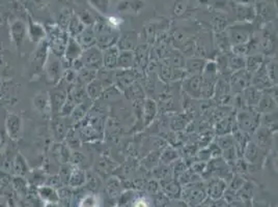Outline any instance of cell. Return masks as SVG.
I'll use <instances>...</instances> for the list:
<instances>
[{"label": "cell", "instance_id": "cell-37", "mask_svg": "<svg viewBox=\"0 0 278 207\" xmlns=\"http://www.w3.org/2000/svg\"><path fill=\"white\" fill-rule=\"evenodd\" d=\"M236 16L240 22L248 23L249 21L253 20L254 12L247 4H239L236 6Z\"/></svg>", "mask_w": 278, "mask_h": 207}, {"label": "cell", "instance_id": "cell-53", "mask_svg": "<svg viewBox=\"0 0 278 207\" xmlns=\"http://www.w3.org/2000/svg\"><path fill=\"white\" fill-rule=\"evenodd\" d=\"M0 190H2V188H0Z\"/></svg>", "mask_w": 278, "mask_h": 207}, {"label": "cell", "instance_id": "cell-20", "mask_svg": "<svg viewBox=\"0 0 278 207\" xmlns=\"http://www.w3.org/2000/svg\"><path fill=\"white\" fill-rule=\"evenodd\" d=\"M102 54H103V68L108 70H116L120 54V50L116 47V45L103 50Z\"/></svg>", "mask_w": 278, "mask_h": 207}, {"label": "cell", "instance_id": "cell-38", "mask_svg": "<svg viewBox=\"0 0 278 207\" xmlns=\"http://www.w3.org/2000/svg\"><path fill=\"white\" fill-rule=\"evenodd\" d=\"M245 66H246V57L235 55L232 53L228 54V70L231 74L245 68Z\"/></svg>", "mask_w": 278, "mask_h": 207}, {"label": "cell", "instance_id": "cell-4", "mask_svg": "<svg viewBox=\"0 0 278 207\" xmlns=\"http://www.w3.org/2000/svg\"><path fill=\"white\" fill-rule=\"evenodd\" d=\"M80 59L85 68L97 72L103 68V54L97 46L83 50Z\"/></svg>", "mask_w": 278, "mask_h": 207}, {"label": "cell", "instance_id": "cell-24", "mask_svg": "<svg viewBox=\"0 0 278 207\" xmlns=\"http://www.w3.org/2000/svg\"><path fill=\"white\" fill-rule=\"evenodd\" d=\"M262 92L257 90L254 86L250 85L241 92L242 98L248 108H255L260 100Z\"/></svg>", "mask_w": 278, "mask_h": 207}, {"label": "cell", "instance_id": "cell-22", "mask_svg": "<svg viewBox=\"0 0 278 207\" xmlns=\"http://www.w3.org/2000/svg\"><path fill=\"white\" fill-rule=\"evenodd\" d=\"M207 60L204 58L200 57H189L186 62L184 70L187 75L193 76V75H201L204 66H206Z\"/></svg>", "mask_w": 278, "mask_h": 207}, {"label": "cell", "instance_id": "cell-35", "mask_svg": "<svg viewBox=\"0 0 278 207\" xmlns=\"http://www.w3.org/2000/svg\"><path fill=\"white\" fill-rule=\"evenodd\" d=\"M38 196L47 203H55L58 200V196L55 190L49 186H41L37 188Z\"/></svg>", "mask_w": 278, "mask_h": 207}, {"label": "cell", "instance_id": "cell-5", "mask_svg": "<svg viewBox=\"0 0 278 207\" xmlns=\"http://www.w3.org/2000/svg\"><path fill=\"white\" fill-rule=\"evenodd\" d=\"M46 70V75L48 81L53 85H58V83L62 80L63 76V64H62V58L54 55L53 53H49L47 62L44 66Z\"/></svg>", "mask_w": 278, "mask_h": 207}, {"label": "cell", "instance_id": "cell-16", "mask_svg": "<svg viewBox=\"0 0 278 207\" xmlns=\"http://www.w3.org/2000/svg\"><path fill=\"white\" fill-rule=\"evenodd\" d=\"M138 46V38L136 32H127L119 36L116 47L120 51H135Z\"/></svg>", "mask_w": 278, "mask_h": 207}, {"label": "cell", "instance_id": "cell-30", "mask_svg": "<svg viewBox=\"0 0 278 207\" xmlns=\"http://www.w3.org/2000/svg\"><path fill=\"white\" fill-rule=\"evenodd\" d=\"M53 158L55 162H61V164L65 165L71 160V152H70V147L62 142H57L55 144V147L53 148Z\"/></svg>", "mask_w": 278, "mask_h": 207}, {"label": "cell", "instance_id": "cell-46", "mask_svg": "<svg viewBox=\"0 0 278 207\" xmlns=\"http://www.w3.org/2000/svg\"><path fill=\"white\" fill-rule=\"evenodd\" d=\"M219 148L222 150H228L230 147L235 146V141H233V137L230 135H225V136H219L217 139V143Z\"/></svg>", "mask_w": 278, "mask_h": 207}, {"label": "cell", "instance_id": "cell-12", "mask_svg": "<svg viewBox=\"0 0 278 207\" xmlns=\"http://www.w3.org/2000/svg\"><path fill=\"white\" fill-rule=\"evenodd\" d=\"M68 117L63 116H54L52 122V132L53 137L56 142H63L66 137L68 132L72 128L69 122H67Z\"/></svg>", "mask_w": 278, "mask_h": 207}, {"label": "cell", "instance_id": "cell-13", "mask_svg": "<svg viewBox=\"0 0 278 207\" xmlns=\"http://www.w3.org/2000/svg\"><path fill=\"white\" fill-rule=\"evenodd\" d=\"M144 8V0H120L116 4L118 12L127 14H138Z\"/></svg>", "mask_w": 278, "mask_h": 207}, {"label": "cell", "instance_id": "cell-36", "mask_svg": "<svg viewBox=\"0 0 278 207\" xmlns=\"http://www.w3.org/2000/svg\"><path fill=\"white\" fill-rule=\"evenodd\" d=\"M28 36L32 42L39 44L42 40H45L46 32H45V30H44V28L42 26H40L37 23L31 22L29 23V28H28Z\"/></svg>", "mask_w": 278, "mask_h": 207}, {"label": "cell", "instance_id": "cell-40", "mask_svg": "<svg viewBox=\"0 0 278 207\" xmlns=\"http://www.w3.org/2000/svg\"><path fill=\"white\" fill-rule=\"evenodd\" d=\"M34 105L38 111L41 113H48L50 111V100L49 96L40 94L34 98Z\"/></svg>", "mask_w": 278, "mask_h": 207}, {"label": "cell", "instance_id": "cell-17", "mask_svg": "<svg viewBox=\"0 0 278 207\" xmlns=\"http://www.w3.org/2000/svg\"><path fill=\"white\" fill-rule=\"evenodd\" d=\"M259 114H269L277 111V98L270 96L268 92H262L257 106L254 108Z\"/></svg>", "mask_w": 278, "mask_h": 207}, {"label": "cell", "instance_id": "cell-9", "mask_svg": "<svg viewBox=\"0 0 278 207\" xmlns=\"http://www.w3.org/2000/svg\"><path fill=\"white\" fill-rule=\"evenodd\" d=\"M50 111L54 116H58L68 98V92L63 87H55L49 92Z\"/></svg>", "mask_w": 278, "mask_h": 207}, {"label": "cell", "instance_id": "cell-43", "mask_svg": "<svg viewBox=\"0 0 278 207\" xmlns=\"http://www.w3.org/2000/svg\"><path fill=\"white\" fill-rule=\"evenodd\" d=\"M67 142H68V146L71 147V148H74L77 150L78 147L80 146V136H79V132H77V130L74 128H71L70 130L68 132L67 134Z\"/></svg>", "mask_w": 278, "mask_h": 207}, {"label": "cell", "instance_id": "cell-31", "mask_svg": "<svg viewBox=\"0 0 278 207\" xmlns=\"http://www.w3.org/2000/svg\"><path fill=\"white\" fill-rule=\"evenodd\" d=\"M135 68V53L134 51H120L118 66L120 70H132Z\"/></svg>", "mask_w": 278, "mask_h": 207}, {"label": "cell", "instance_id": "cell-39", "mask_svg": "<svg viewBox=\"0 0 278 207\" xmlns=\"http://www.w3.org/2000/svg\"><path fill=\"white\" fill-rule=\"evenodd\" d=\"M97 70H89V68H82L81 70L77 72V80L76 82L83 85L84 87L91 83L93 80H95L97 78Z\"/></svg>", "mask_w": 278, "mask_h": 207}, {"label": "cell", "instance_id": "cell-7", "mask_svg": "<svg viewBox=\"0 0 278 207\" xmlns=\"http://www.w3.org/2000/svg\"><path fill=\"white\" fill-rule=\"evenodd\" d=\"M49 53V42L46 40L39 42V46L37 47L32 59V70L34 74H38L44 68L47 62Z\"/></svg>", "mask_w": 278, "mask_h": 207}, {"label": "cell", "instance_id": "cell-21", "mask_svg": "<svg viewBox=\"0 0 278 207\" xmlns=\"http://www.w3.org/2000/svg\"><path fill=\"white\" fill-rule=\"evenodd\" d=\"M93 100L90 98H86L84 102L78 104V105L75 107V109L73 110L72 114L70 115V120H72L73 124H77L82 122L85 116L87 115L93 107Z\"/></svg>", "mask_w": 278, "mask_h": 207}, {"label": "cell", "instance_id": "cell-6", "mask_svg": "<svg viewBox=\"0 0 278 207\" xmlns=\"http://www.w3.org/2000/svg\"><path fill=\"white\" fill-rule=\"evenodd\" d=\"M251 85V76L248 72L243 68L238 72H232L229 77V87L231 94H239L245 88Z\"/></svg>", "mask_w": 278, "mask_h": 207}, {"label": "cell", "instance_id": "cell-2", "mask_svg": "<svg viewBox=\"0 0 278 207\" xmlns=\"http://www.w3.org/2000/svg\"><path fill=\"white\" fill-rule=\"evenodd\" d=\"M261 114H259L254 108H248L246 110L239 111L236 116V126L237 128L247 134L251 136L260 126Z\"/></svg>", "mask_w": 278, "mask_h": 207}, {"label": "cell", "instance_id": "cell-50", "mask_svg": "<svg viewBox=\"0 0 278 207\" xmlns=\"http://www.w3.org/2000/svg\"><path fill=\"white\" fill-rule=\"evenodd\" d=\"M7 144V134L6 130L0 128V152L4 150L5 145Z\"/></svg>", "mask_w": 278, "mask_h": 207}, {"label": "cell", "instance_id": "cell-47", "mask_svg": "<svg viewBox=\"0 0 278 207\" xmlns=\"http://www.w3.org/2000/svg\"><path fill=\"white\" fill-rule=\"evenodd\" d=\"M78 18L85 27L86 26H94L95 23H96V18L93 16L92 12H89V10L82 12L78 16Z\"/></svg>", "mask_w": 278, "mask_h": 207}, {"label": "cell", "instance_id": "cell-32", "mask_svg": "<svg viewBox=\"0 0 278 207\" xmlns=\"http://www.w3.org/2000/svg\"><path fill=\"white\" fill-rule=\"evenodd\" d=\"M11 36L15 45L18 49H20L25 36V25L22 22L14 23L11 27Z\"/></svg>", "mask_w": 278, "mask_h": 207}, {"label": "cell", "instance_id": "cell-41", "mask_svg": "<svg viewBox=\"0 0 278 207\" xmlns=\"http://www.w3.org/2000/svg\"><path fill=\"white\" fill-rule=\"evenodd\" d=\"M85 26L81 23L78 17H73L69 22V32L71 34V38H77L82 32Z\"/></svg>", "mask_w": 278, "mask_h": 207}, {"label": "cell", "instance_id": "cell-28", "mask_svg": "<svg viewBox=\"0 0 278 207\" xmlns=\"http://www.w3.org/2000/svg\"><path fill=\"white\" fill-rule=\"evenodd\" d=\"M237 128L236 126V118L233 120V118L231 116H225L222 120H219L216 124V135L219 136H225V135H230V132H233Z\"/></svg>", "mask_w": 278, "mask_h": 207}, {"label": "cell", "instance_id": "cell-52", "mask_svg": "<svg viewBox=\"0 0 278 207\" xmlns=\"http://www.w3.org/2000/svg\"><path fill=\"white\" fill-rule=\"evenodd\" d=\"M45 207H58L55 203H47Z\"/></svg>", "mask_w": 278, "mask_h": 207}, {"label": "cell", "instance_id": "cell-15", "mask_svg": "<svg viewBox=\"0 0 278 207\" xmlns=\"http://www.w3.org/2000/svg\"><path fill=\"white\" fill-rule=\"evenodd\" d=\"M251 85L261 92H264V90H268V88L274 86V84L271 82L268 74H267L265 62L259 68V70L254 74V75H252Z\"/></svg>", "mask_w": 278, "mask_h": 207}, {"label": "cell", "instance_id": "cell-51", "mask_svg": "<svg viewBox=\"0 0 278 207\" xmlns=\"http://www.w3.org/2000/svg\"><path fill=\"white\" fill-rule=\"evenodd\" d=\"M236 2H238L240 4H248L251 0H236Z\"/></svg>", "mask_w": 278, "mask_h": 207}, {"label": "cell", "instance_id": "cell-48", "mask_svg": "<svg viewBox=\"0 0 278 207\" xmlns=\"http://www.w3.org/2000/svg\"><path fill=\"white\" fill-rule=\"evenodd\" d=\"M186 10H187L186 0H177V2H174L173 14L175 16H182V14L186 12Z\"/></svg>", "mask_w": 278, "mask_h": 207}, {"label": "cell", "instance_id": "cell-44", "mask_svg": "<svg viewBox=\"0 0 278 207\" xmlns=\"http://www.w3.org/2000/svg\"><path fill=\"white\" fill-rule=\"evenodd\" d=\"M178 158L179 154L177 150H173L172 147H166L163 152L160 154V162H162L163 164H169V162L177 160Z\"/></svg>", "mask_w": 278, "mask_h": 207}, {"label": "cell", "instance_id": "cell-18", "mask_svg": "<svg viewBox=\"0 0 278 207\" xmlns=\"http://www.w3.org/2000/svg\"><path fill=\"white\" fill-rule=\"evenodd\" d=\"M158 113V104L151 98H146L142 104V109H141V115H142V120L145 126H150Z\"/></svg>", "mask_w": 278, "mask_h": 207}, {"label": "cell", "instance_id": "cell-29", "mask_svg": "<svg viewBox=\"0 0 278 207\" xmlns=\"http://www.w3.org/2000/svg\"><path fill=\"white\" fill-rule=\"evenodd\" d=\"M29 172H31V169H29L25 158L20 152H17L12 165V173L14 176L26 177Z\"/></svg>", "mask_w": 278, "mask_h": 207}, {"label": "cell", "instance_id": "cell-45", "mask_svg": "<svg viewBox=\"0 0 278 207\" xmlns=\"http://www.w3.org/2000/svg\"><path fill=\"white\" fill-rule=\"evenodd\" d=\"M265 66L271 82L274 85H276L277 84V60L275 58H273V59H270L269 62H266V58H265Z\"/></svg>", "mask_w": 278, "mask_h": 207}, {"label": "cell", "instance_id": "cell-42", "mask_svg": "<svg viewBox=\"0 0 278 207\" xmlns=\"http://www.w3.org/2000/svg\"><path fill=\"white\" fill-rule=\"evenodd\" d=\"M110 2L111 0H90V4L94 10L101 14H104V16L109 12Z\"/></svg>", "mask_w": 278, "mask_h": 207}, {"label": "cell", "instance_id": "cell-26", "mask_svg": "<svg viewBox=\"0 0 278 207\" xmlns=\"http://www.w3.org/2000/svg\"><path fill=\"white\" fill-rule=\"evenodd\" d=\"M11 184H12L14 195H16L18 199L23 198L27 195L29 190V184L26 180V177L13 176Z\"/></svg>", "mask_w": 278, "mask_h": 207}, {"label": "cell", "instance_id": "cell-34", "mask_svg": "<svg viewBox=\"0 0 278 207\" xmlns=\"http://www.w3.org/2000/svg\"><path fill=\"white\" fill-rule=\"evenodd\" d=\"M214 45L216 48L220 51V53H229L231 49L230 42L228 40L226 32H216L214 38Z\"/></svg>", "mask_w": 278, "mask_h": 207}, {"label": "cell", "instance_id": "cell-27", "mask_svg": "<svg viewBox=\"0 0 278 207\" xmlns=\"http://www.w3.org/2000/svg\"><path fill=\"white\" fill-rule=\"evenodd\" d=\"M265 62V55L261 53H254L246 56V66L245 70L252 77V75L259 70V68Z\"/></svg>", "mask_w": 278, "mask_h": 207}, {"label": "cell", "instance_id": "cell-33", "mask_svg": "<svg viewBox=\"0 0 278 207\" xmlns=\"http://www.w3.org/2000/svg\"><path fill=\"white\" fill-rule=\"evenodd\" d=\"M103 90H104V87L98 78H96L95 80H93L91 83H89L85 86V92H86L87 98L92 100L93 102H95L101 98L102 94H103Z\"/></svg>", "mask_w": 278, "mask_h": 207}, {"label": "cell", "instance_id": "cell-49", "mask_svg": "<svg viewBox=\"0 0 278 207\" xmlns=\"http://www.w3.org/2000/svg\"><path fill=\"white\" fill-rule=\"evenodd\" d=\"M171 128L173 130H182L186 126V122H185V117L181 116V115H177L174 118L171 120Z\"/></svg>", "mask_w": 278, "mask_h": 207}, {"label": "cell", "instance_id": "cell-3", "mask_svg": "<svg viewBox=\"0 0 278 207\" xmlns=\"http://www.w3.org/2000/svg\"><path fill=\"white\" fill-rule=\"evenodd\" d=\"M231 46L246 44L253 36L252 25L249 23H240L229 26L225 29Z\"/></svg>", "mask_w": 278, "mask_h": 207}, {"label": "cell", "instance_id": "cell-25", "mask_svg": "<svg viewBox=\"0 0 278 207\" xmlns=\"http://www.w3.org/2000/svg\"><path fill=\"white\" fill-rule=\"evenodd\" d=\"M83 50L96 46V34L93 26H86L83 32L76 38Z\"/></svg>", "mask_w": 278, "mask_h": 207}, {"label": "cell", "instance_id": "cell-23", "mask_svg": "<svg viewBox=\"0 0 278 207\" xmlns=\"http://www.w3.org/2000/svg\"><path fill=\"white\" fill-rule=\"evenodd\" d=\"M253 136L255 137L254 138V143L260 147L261 150H268V147L271 145V140H272V132L266 128V126H258V128L254 132V134Z\"/></svg>", "mask_w": 278, "mask_h": 207}, {"label": "cell", "instance_id": "cell-14", "mask_svg": "<svg viewBox=\"0 0 278 207\" xmlns=\"http://www.w3.org/2000/svg\"><path fill=\"white\" fill-rule=\"evenodd\" d=\"M243 156H244V158L246 162H252V164H255V162H262V160H264L265 150H261L260 147H258L253 141L249 140L245 146Z\"/></svg>", "mask_w": 278, "mask_h": 207}, {"label": "cell", "instance_id": "cell-1", "mask_svg": "<svg viewBox=\"0 0 278 207\" xmlns=\"http://www.w3.org/2000/svg\"><path fill=\"white\" fill-rule=\"evenodd\" d=\"M94 30L96 34V46L102 51L116 45L119 40V32L108 25L107 22L96 21Z\"/></svg>", "mask_w": 278, "mask_h": 207}, {"label": "cell", "instance_id": "cell-19", "mask_svg": "<svg viewBox=\"0 0 278 207\" xmlns=\"http://www.w3.org/2000/svg\"><path fill=\"white\" fill-rule=\"evenodd\" d=\"M82 52H83V49L79 45L77 40L75 38L70 36L63 58L65 59V60H67L70 64H72L73 62H75L76 59L80 58V56L82 55Z\"/></svg>", "mask_w": 278, "mask_h": 207}, {"label": "cell", "instance_id": "cell-8", "mask_svg": "<svg viewBox=\"0 0 278 207\" xmlns=\"http://www.w3.org/2000/svg\"><path fill=\"white\" fill-rule=\"evenodd\" d=\"M69 38V34L65 32H62L61 29H53L51 32L50 42H48L51 53L62 58L64 56Z\"/></svg>", "mask_w": 278, "mask_h": 207}, {"label": "cell", "instance_id": "cell-10", "mask_svg": "<svg viewBox=\"0 0 278 207\" xmlns=\"http://www.w3.org/2000/svg\"><path fill=\"white\" fill-rule=\"evenodd\" d=\"M200 87H201V77L200 75H187L183 79V90L191 98H200Z\"/></svg>", "mask_w": 278, "mask_h": 207}, {"label": "cell", "instance_id": "cell-11", "mask_svg": "<svg viewBox=\"0 0 278 207\" xmlns=\"http://www.w3.org/2000/svg\"><path fill=\"white\" fill-rule=\"evenodd\" d=\"M6 130L8 132L9 138L12 141H18L22 135L21 117L17 114H10L6 122Z\"/></svg>", "mask_w": 278, "mask_h": 207}]
</instances>
